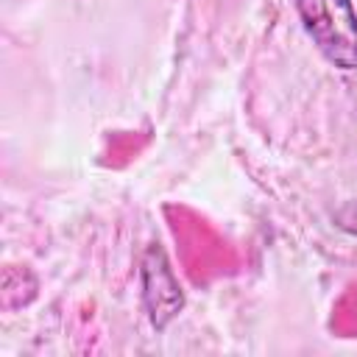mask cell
I'll return each instance as SVG.
<instances>
[{
  "label": "cell",
  "instance_id": "obj_1",
  "mask_svg": "<svg viewBox=\"0 0 357 357\" xmlns=\"http://www.w3.org/2000/svg\"><path fill=\"white\" fill-rule=\"evenodd\" d=\"M301 25L337 70H357V11L351 0H296Z\"/></svg>",
  "mask_w": 357,
  "mask_h": 357
},
{
  "label": "cell",
  "instance_id": "obj_2",
  "mask_svg": "<svg viewBox=\"0 0 357 357\" xmlns=\"http://www.w3.org/2000/svg\"><path fill=\"white\" fill-rule=\"evenodd\" d=\"M142 301L148 310V318L156 329H165L184 307V290L170 268V259L162 245H148L142 254Z\"/></svg>",
  "mask_w": 357,
  "mask_h": 357
},
{
  "label": "cell",
  "instance_id": "obj_3",
  "mask_svg": "<svg viewBox=\"0 0 357 357\" xmlns=\"http://www.w3.org/2000/svg\"><path fill=\"white\" fill-rule=\"evenodd\" d=\"M332 220H335L337 229H343V231H349V234L357 237V204H354V201H349V204H343L340 209H335Z\"/></svg>",
  "mask_w": 357,
  "mask_h": 357
}]
</instances>
